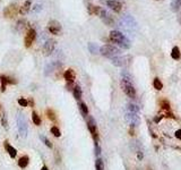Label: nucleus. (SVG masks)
Wrapping results in <instances>:
<instances>
[{
	"label": "nucleus",
	"mask_w": 181,
	"mask_h": 170,
	"mask_svg": "<svg viewBox=\"0 0 181 170\" xmlns=\"http://www.w3.org/2000/svg\"><path fill=\"white\" fill-rule=\"evenodd\" d=\"M109 38L111 40L112 42H115V44H118L120 48L122 49H126V50H128L131 44H130V41H129L127 36L125 34H122L120 31H111L110 35H109Z\"/></svg>",
	"instance_id": "1"
},
{
	"label": "nucleus",
	"mask_w": 181,
	"mask_h": 170,
	"mask_svg": "<svg viewBox=\"0 0 181 170\" xmlns=\"http://www.w3.org/2000/svg\"><path fill=\"white\" fill-rule=\"evenodd\" d=\"M120 85H121L122 91L125 92V94L127 97H131V99L136 97V89L134 87V85H132V83L130 82L129 78L122 77L121 81H120Z\"/></svg>",
	"instance_id": "2"
},
{
	"label": "nucleus",
	"mask_w": 181,
	"mask_h": 170,
	"mask_svg": "<svg viewBox=\"0 0 181 170\" xmlns=\"http://www.w3.org/2000/svg\"><path fill=\"white\" fill-rule=\"evenodd\" d=\"M100 53L103 57H105V58L113 59V58H115V57H118L120 55V51H119V49H117L113 45L105 44V45H102L101 48H100Z\"/></svg>",
	"instance_id": "3"
},
{
	"label": "nucleus",
	"mask_w": 181,
	"mask_h": 170,
	"mask_svg": "<svg viewBox=\"0 0 181 170\" xmlns=\"http://www.w3.org/2000/svg\"><path fill=\"white\" fill-rule=\"evenodd\" d=\"M19 13V7L16 4H11L4 9V16L6 18H13Z\"/></svg>",
	"instance_id": "4"
},
{
	"label": "nucleus",
	"mask_w": 181,
	"mask_h": 170,
	"mask_svg": "<svg viewBox=\"0 0 181 170\" xmlns=\"http://www.w3.org/2000/svg\"><path fill=\"white\" fill-rule=\"evenodd\" d=\"M36 38V31H35L33 27H30L28 28L27 33L25 35V39H24V45L25 48H30L33 43V41L35 40Z\"/></svg>",
	"instance_id": "5"
},
{
	"label": "nucleus",
	"mask_w": 181,
	"mask_h": 170,
	"mask_svg": "<svg viewBox=\"0 0 181 170\" xmlns=\"http://www.w3.org/2000/svg\"><path fill=\"white\" fill-rule=\"evenodd\" d=\"M87 127H88V129H90L92 136L94 137L95 142H98L99 132H98V127H96V124H95V120L93 117H88V119H87Z\"/></svg>",
	"instance_id": "6"
},
{
	"label": "nucleus",
	"mask_w": 181,
	"mask_h": 170,
	"mask_svg": "<svg viewBox=\"0 0 181 170\" xmlns=\"http://www.w3.org/2000/svg\"><path fill=\"white\" fill-rule=\"evenodd\" d=\"M54 48H56V41L54 40H46L45 43L43 44V48H42V51H43V55L44 56H50L54 51Z\"/></svg>",
	"instance_id": "7"
},
{
	"label": "nucleus",
	"mask_w": 181,
	"mask_h": 170,
	"mask_svg": "<svg viewBox=\"0 0 181 170\" xmlns=\"http://www.w3.org/2000/svg\"><path fill=\"white\" fill-rule=\"evenodd\" d=\"M126 120L130 124V126L136 127L139 124V116L136 112H130V111H126Z\"/></svg>",
	"instance_id": "8"
},
{
	"label": "nucleus",
	"mask_w": 181,
	"mask_h": 170,
	"mask_svg": "<svg viewBox=\"0 0 181 170\" xmlns=\"http://www.w3.org/2000/svg\"><path fill=\"white\" fill-rule=\"evenodd\" d=\"M121 24L122 26L127 30H132V28H136V22L135 19L130 16V15H125L123 18L121 19Z\"/></svg>",
	"instance_id": "9"
},
{
	"label": "nucleus",
	"mask_w": 181,
	"mask_h": 170,
	"mask_svg": "<svg viewBox=\"0 0 181 170\" xmlns=\"http://www.w3.org/2000/svg\"><path fill=\"white\" fill-rule=\"evenodd\" d=\"M99 15H100L102 22H103L105 25H108V26H113V25H115V21H113V18H112L111 16L108 14V11L107 10L101 9L100 13H99Z\"/></svg>",
	"instance_id": "10"
},
{
	"label": "nucleus",
	"mask_w": 181,
	"mask_h": 170,
	"mask_svg": "<svg viewBox=\"0 0 181 170\" xmlns=\"http://www.w3.org/2000/svg\"><path fill=\"white\" fill-rule=\"evenodd\" d=\"M105 4L111 10H113L115 13H120L122 9V4L119 0H107Z\"/></svg>",
	"instance_id": "11"
},
{
	"label": "nucleus",
	"mask_w": 181,
	"mask_h": 170,
	"mask_svg": "<svg viewBox=\"0 0 181 170\" xmlns=\"http://www.w3.org/2000/svg\"><path fill=\"white\" fill-rule=\"evenodd\" d=\"M48 30L51 34H59L60 31H61V25L58 21H50L49 24H48Z\"/></svg>",
	"instance_id": "12"
},
{
	"label": "nucleus",
	"mask_w": 181,
	"mask_h": 170,
	"mask_svg": "<svg viewBox=\"0 0 181 170\" xmlns=\"http://www.w3.org/2000/svg\"><path fill=\"white\" fill-rule=\"evenodd\" d=\"M0 83H1V92H5L6 91V86L7 85H11V84H16V81L13 77L1 75L0 76Z\"/></svg>",
	"instance_id": "13"
},
{
	"label": "nucleus",
	"mask_w": 181,
	"mask_h": 170,
	"mask_svg": "<svg viewBox=\"0 0 181 170\" xmlns=\"http://www.w3.org/2000/svg\"><path fill=\"white\" fill-rule=\"evenodd\" d=\"M17 127H18V132L21 133V135L23 137L27 135V124L25 122V119L23 117H19L17 119Z\"/></svg>",
	"instance_id": "14"
},
{
	"label": "nucleus",
	"mask_w": 181,
	"mask_h": 170,
	"mask_svg": "<svg viewBox=\"0 0 181 170\" xmlns=\"http://www.w3.org/2000/svg\"><path fill=\"white\" fill-rule=\"evenodd\" d=\"M4 147H5V150L7 151V153L9 154L10 158H13V159L16 158V155H17V150L15 149L13 145H10V144L8 143V141H5L4 142Z\"/></svg>",
	"instance_id": "15"
},
{
	"label": "nucleus",
	"mask_w": 181,
	"mask_h": 170,
	"mask_svg": "<svg viewBox=\"0 0 181 170\" xmlns=\"http://www.w3.org/2000/svg\"><path fill=\"white\" fill-rule=\"evenodd\" d=\"M63 77H65V80L68 82V83H73L74 80H75V77H76V74H75V72H74L71 68H69V69H67L65 73H63Z\"/></svg>",
	"instance_id": "16"
},
{
	"label": "nucleus",
	"mask_w": 181,
	"mask_h": 170,
	"mask_svg": "<svg viewBox=\"0 0 181 170\" xmlns=\"http://www.w3.org/2000/svg\"><path fill=\"white\" fill-rule=\"evenodd\" d=\"M31 0H26L24 4L22 5L21 7H19V14L21 15H25V14H27V11L30 10V8H31Z\"/></svg>",
	"instance_id": "17"
},
{
	"label": "nucleus",
	"mask_w": 181,
	"mask_h": 170,
	"mask_svg": "<svg viewBox=\"0 0 181 170\" xmlns=\"http://www.w3.org/2000/svg\"><path fill=\"white\" fill-rule=\"evenodd\" d=\"M28 163H30V158L27 155H23L18 159V167L22 169H25L28 166Z\"/></svg>",
	"instance_id": "18"
},
{
	"label": "nucleus",
	"mask_w": 181,
	"mask_h": 170,
	"mask_svg": "<svg viewBox=\"0 0 181 170\" xmlns=\"http://www.w3.org/2000/svg\"><path fill=\"white\" fill-rule=\"evenodd\" d=\"M171 57H172L174 60H179V59H180V58H181L180 49L178 48V47H173V48H172V51H171Z\"/></svg>",
	"instance_id": "19"
},
{
	"label": "nucleus",
	"mask_w": 181,
	"mask_h": 170,
	"mask_svg": "<svg viewBox=\"0 0 181 170\" xmlns=\"http://www.w3.org/2000/svg\"><path fill=\"white\" fill-rule=\"evenodd\" d=\"M181 8V0H171V10L179 11Z\"/></svg>",
	"instance_id": "20"
},
{
	"label": "nucleus",
	"mask_w": 181,
	"mask_h": 170,
	"mask_svg": "<svg viewBox=\"0 0 181 170\" xmlns=\"http://www.w3.org/2000/svg\"><path fill=\"white\" fill-rule=\"evenodd\" d=\"M73 93H74V97H75V99H76V100H80V97H82V94H83V92H82V89H80L78 85L74 86Z\"/></svg>",
	"instance_id": "21"
},
{
	"label": "nucleus",
	"mask_w": 181,
	"mask_h": 170,
	"mask_svg": "<svg viewBox=\"0 0 181 170\" xmlns=\"http://www.w3.org/2000/svg\"><path fill=\"white\" fill-rule=\"evenodd\" d=\"M32 120H33V122H34L36 126L41 125V118H40V116L38 115V112H35V111L32 112Z\"/></svg>",
	"instance_id": "22"
},
{
	"label": "nucleus",
	"mask_w": 181,
	"mask_h": 170,
	"mask_svg": "<svg viewBox=\"0 0 181 170\" xmlns=\"http://www.w3.org/2000/svg\"><path fill=\"white\" fill-rule=\"evenodd\" d=\"M160 107L162 109H164L165 111H170V103H169V101L165 100V99H162L160 101Z\"/></svg>",
	"instance_id": "23"
},
{
	"label": "nucleus",
	"mask_w": 181,
	"mask_h": 170,
	"mask_svg": "<svg viewBox=\"0 0 181 170\" xmlns=\"http://www.w3.org/2000/svg\"><path fill=\"white\" fill-rule=\"evenodd\" d=\"M127 111H130V112H136V114H139V109L138 107L134 103H128L127 104Z\"/></svg>",
	"instance_id": "24"
},
{
	"label": "nucleus",
	"mask_w": 181,
	"mask_h": 170,
	"mask_svg": "<svg viewBox=\"0 0 181 170\" xmlns=\"http://www.w3.org/2000/svg\"><path fill=\"white\" fill-rule=\"evenodd\" d=\"M153 85H154V87H155L157 91H161L162 89H163V83H162L160 78H157V77H156V78H154Z\"/></svg>",
	"instance_id": "25"
},
{
	"label": "nucleus",
	"mask_w": 181,
	"mask_h": 170,
	"mask_svg": "<svg viewBox=\"0 0 181 170\" xmlns=\"http://www.w3.org/2000/svg\"><path fill=\"white\" fill-rule=\"evenodd\" d=\"M88 49H90V53H94V55L100 52V48L95 43H88Z\"/></svg>",
	"instance_id": "26"
},
{
	"label": "nucleus",
	"mask_w": 181,
	"mask_h": 170,
	"mask_svg": "<svg viewBox=\"0 0 181 170\" xmlns=\"http://www.w3.org/2000/svg\"><path fill=\"white\" fill-rule=\"evenodd\" d=\"M50 132H51V134L53 136H56V137H60L61 136V132H60V129L57 126H52L51 129H50Z\"/></svg>",
	"instance_id": "27"
},
{
	"label": "nucleus",
	"mask_w": 181,
	"mask_h": 170,
	"mask_svg": "<svg viewBox=\"0 0 181 170\" xmlns=\"http://www.w3.org/2000/svg\"><path fill=\"white\" fill-rule=\"evenodd\" d=\"M46 116H48V118H49L50 120H52V122H54L57 119L56 112H54L52 109H48V110H46Z\"/></svg>",
	"instance_id": "28"
},
{
	"label": "nucleus",
	"mask_w": 181,
	"mask_h": 170,
	"mask_svg": "<svg viewBox=\"0 0 181 170\" xmlns=\"http://www.w3.org/2000/svg\"><path fill=\"white\" fill-rule=\"evenodd\" d=\"M95 168H96V170H103L104 169V164H103V161H102V159H96V161H95Z\"/></svg>",
	"instance_id": "29"
},
{
	"label": "nucleus",
	"mask_w": 181,
	"mask_h": 170,
	"mask_svg": "<svg viewBox=\"0 0 181 170\" xmlns=\"http://www.w3.org/2000/svg\"><path fill=\"white\" fill-rule=\"evenodd\" d=\"M79 108H80V111H82L83 116H87V115H88V109H87V106L84 103V102L79 103Z\"/></svg>",
	"instance_id": "30"
},
{
	"label": "nucleus",
	"mask_w": 181,
	"mask_h": 170,
	"mask_svg": "<svg viewBox=\"0 0 181 170\" xmlns=\"http://www.w3.org/2000/svg\"><path fill=\"white\" fill-rule=\"evenodd\" d=\"M40 139H41V141H42V142L44 143V144H45V145H46V146H48V147H50V149H52V147H53L52 143L50 142L49 139H46V137H45V136L41 135V136H40Z\"/></svg>",
	"instance_id": "31"
},
{
	"label": "nucleus",
	"mask_w": 181,
	"mask_h": 170,
	"mask_svg": "<svg viewBox=\"0 0 181 170\" xmlns=\"http://www.w3.org/2000/svg\"><path fill=\"white\" fill-rule=\"evenodd\" d=\"M17 102L21 107H28V100L25 99V97H19L17 100Z\"/></svg>",
	"instance_id": "32"
},
{
	"label": "nucleus",
	"mask_w": 181,
	"mask_h": 170,
	"mask_svg": "<svg viewBox=\"0 0 181 170\" xmlns=\"http://www.w3.org/2000/svg\"><path fill=\"white\" fill-rule=\"evenodd\" d=\"M0 119H1V124H2V126H4L5 128L7 129V125H8V124H7V117H6V114H5V115L2 116V117H1Z\"/></svg>",
	"instance_id": "33"
},
{
	"label": "nucleus",
	"mask_w": 181,
	"mask_h": 170,
	"mask_svg": "<svg viewBox=\"0 0 181 170\" xmlns=\"http://www.w3.org/2000/svg\"><path fill=\"white\" fill-rule=\"evenodd\" d=\"M24 24H25V22H24V21H19V22H17V28H18V30H21V28L24 27Z\"/></svg>",
	"instance_id": "34"
},
{
	"label": "nucleus",
	"mask_w": 181,
	"mask_h": 170,
	"mask_svg": "<svg viewBox=\"0 0 181 170\" xmlns=\"http://www.w3.org/2000/svg\"><path fill=\"white\" fill-rule=\"evenodd\" d=\"M174 136H175L178 139H181V129H178V131H175V133H174Z\"/></svg>",
	"instance_id": "35"
},
{
	"label": "nucleus",
	"mask_w": 181,
	"mask_h": 170,
	"mask_svg": "<svg viewBox=\"0 0 181 170\" xmlns=\"http://www.w3.org/2000/svg\"><path fill=\"white\" fill-rule=\"evenodd\" d=\"M4 115H5V111H4V109H2V107H1V104H0V118Z\"/></svg>",
	"instance_id": "36"
},
{
	"label": "nucleus",
	"mask_w": 181,
	"mask_h": 170,
	"mask_svg": "<svg viewBox=\"0 0 181 170\" xmlns=\"http://www.w3.org/2000/svg\"><path fill=\"white\" fill-rule=\"evenodd\" d=\"M137 158H138L139 160L143 159V153H142V152H138V153H137Z\"/></svg>",
	"instance_id": "37"
},
{
	"label": "nucleus",
	"mask_w": 181,
	"mask_h": 170,
	"mask_svg": "<svg viewBox=\"0 0 181 170\" xmlns=\"http://www.w3.org/2000/svg\"><path fill=\"white\" fill-rule=\"evenodd\" d=\"M41 170H49V168H48L46 166H43V167L41 168Z\"/></svg>",
	"instance_id": "38"
},
{
	"label": "nucleus",
	"mask_w": 181,
	"mask_h": 170,
	"mask_svg": "<svg viewBox=\"0 0 181 170\" xmlns=\"http://www.w3.org/2000/svg\"><path fill=\"white\" fill-rule=\"evenodd\" d=\"M157 1H159V0H157Z\"/></svg>",
	"instance_id": "39"
}]
</instances>
